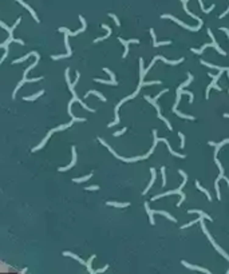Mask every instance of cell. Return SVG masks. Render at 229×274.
<instances>
[{
	"label": "cell",
	"instance_id": "20",
	"mask_svg": "<svg viewBox=\"0 0 229 274\" xmlns=\"http://www.w3.org/2000/svg\"><path fill=\"white\" fill-rule=\"evenodd\" d=\"M153 213H157V214H161V215H165L166 218H169L171 222H176V218L174 217H171V215L169 214V213H166V211H162V210H158V211H153Z\"/></svg>",
	"mask_w": 229,
	"mask_h": 274
},
{
	"label": "cell",
	"instance_id": "24",
	"mask_svg": "<svg viewBox=\"0 0 229 274\" xmlns=\"http://www.w3.org/2000/svg\"><path fill=\"white\" fill-rule=\"evenodd\" d=\"M97 83H102V84H113V86H115V84H118L117 83V80H110V82H107V80H103V79H94Z\"/></svg>",
	"mask_w": 229,
	"mask_h": 274
},
{
	"label": "cell",
	"instance_id": "38",
	"mask_svg": "<svg viewBox=\"0 0 229 274\" xmlns=\"http://www.w3.org/2000/svg\"><path fill=\"white\" fill-rule=\"evenodd\" d=\"M165 92H167V90H164V91H161V92H160V94H158V95H157L156 98H154V99H153V100H154V102H157V99H158V98H161V95H164V94H165Z\"/></svg>",
	"mask_w": 229,
	"mask_h": 274
},
{
	"label": "cell",
	"instance_id": "37",
	"mask_svg": "<svg viewBox=\"0 0 229 274\" xmlns=\"http://www.w3.org/2000/svg\"><path fill=\"white\" fill-rule=\"evenodd\" d=\"M125 131H126V128H122V130L117 131V133H114V137H119V135H122V134H125Z\"/></svg>",
	"mask_w": 229,
	"mask_h": 274
},
{
	"label": "cell",
	"instance_id": "34",
	"mask_svg": "<svg viewBox=\"0 0 229 274\" xmlns=\"http://www.w3.org/2000/svg\"><path fill=\"white\" fill-rule=\"evenodd\" d=\"M178 137L181 138V148H184V146H185V137H184V134L178 133Z\"/></svg>",
	"mask_w": 229,
	"mask_h": 274
},
{
	"label": "cell",
	"instance_id": "18",
	"mask_svg": "<svg viewBox=\"0 0 229 274\" xmlns=\"http://www.w3.org/2000/svg\"><path fill=\"white\" fill-rule=\"evenodd\" d=\"M91 94H94V95H97V96H98L100 100H102V102H105V100H106V99H105V96H102V95H100V94L98 92V91H94V90L89 91V92H86V94H85V98H87L89 95H91Z\"/></svg>",
	"mask_w": 229,
	"mask_h": 274
},
{
	"label": "cell",
	"instance_id": "13",
	"mask_svg": "<svg viewBox=\"0 0 229 274\" xmlns=\"http://www.w3.org/2000/svg\"><path fill=\"white\" fill-rule=\"evenodd\" d=\"M51 134H52V131H50V133L47 134V137H46V138H44V139H43L42 142H40V144H39V146H36V147H33V148H32V151H33V153H35V151H38V150H40V148H43V146H44V144L47 143V140L50 139Z\"/></svg>",
	"mask_w": 229,
	"mask_h": 274
},
{
	"label": "cell",
	"instance_id": "6",
	"mask_svg": "<svg viewBox=\"0 0 229 274\" xmlns=\"http://www.w3.org/2000/svg\"><path fill=\"white\" fill-rule=\"evenodd\" d=\"M118 40H119V42H121V43H122V44L125 46V52H123V56H122V57H123V59H125V57H126V56H127V54H129V44H130V43H139V40H138V39H131V40H123L122 38H118Z\"/></svg>",
	"mask_w": 229,
	"mask_h": 274
},
{
	"label": "cell",
	"instance_id": "28",
	"mask_svg": "<svg viewBox=\"0 0 229 274\" xmlns=\"http://www.w3.org/2000/svg\"><path fill=\"white\" fill-rule=\"evenodd\" d=\"M170 43H171V40H166V42H154V43H153V46H154V47L167 46V44H170Z\"/></svg>",
	"mask_w": 229,
	"mask_h": 274
},
{
	"label": "cell",
	"instance_id": "11",
	"mask_svg": "<svg viewBox=\"0 0 229 274\" xmlns=\"http://www.w3.org/2000/svg\"><path fill=\"white\" fill-rule=\"evenodd\" d=\"M16 2H18V3H20V4H22L23 7H24L26 9H28V11H30V13H31V15H32V18L35 19V22H36V23H39V19H38V16H36L35 11H33V9L31 8V7H30L28 4H27V3H24V2H23V0H16Z\"/></svg>",
	"mask_w": 229,
	"mask_h": 274
},
{
	"label": "cell",
	"instance_id": "29",
	"mask_svg": "<svg viewBox=\"0 0 229 274\" xmlns=\"http://www.w3.org/2000/svg\"><path fill=\"white\" fill-rule=\"evenodd\" d=\"M71 56L70 54H65V55H52V59L54 60H58V59H63V57H69Z\"/></svg>",
	"mask_w": 229,
	"mask_h": 274
},
{
	"label": "cell",
	"instance_id": "14",
	"mask_svg": "<svg viewBox=\"0 0 229 274\" xmlns=\"http://www.w3.org/2000/svg\"><path fill=\"white\" fill-rule=\"evenodd\" d=\"M150 171H151V181H150V183L147 185L146 190H143V192H142V194H146V192L150 190V187H151V186H153L154 181H156V170H154V168H150Z\"/></svg>",
	"mask_w": 229,
	"mask_h": 274
},
{
	"label": "cell",
	"instance_id": "39",
	"mask_svg": "<svg viewBox=\"0 0 229 274\" xmlns=\"http://www.w3.org/2000/svg\"><path fill=\"white\" fill-rule=\"evenodd\" d=\"M220 29H221V31H224L225 33H227V36H228V38H229V29H228V28H225V27H221V28H220Z\"/></svg>",
	"mask_w": 229,
	"mask_h": 274
},
{
	"label": "cell",
	"instance_id": "23",
	"mask_svg": "<svg viewBox=\"0 0 229 274\" xmlns=\"http://www.w3.org/2000/svg\"><path fill=\"white\" fill-rule=\"evenodd\" d=\"M145 207H146V211L149 214V218H150V225H154V218H153V210L149 209V203H145Z\"/></svg>",
	"mask_w": 229,
	"mask_h": 274
},
{
	"label": "cell",
	"instance_id": "16",
	"mask_svg": "<svg viewBox=\"0 0 229 274\" xmlns=\"http://www.w3.org/2000/svg\"><path fill=\"white\" fill-rule=\"evenodd\" d=\"M43 94H44V91H43V90H42V91H39V92H36V94H35V95H32V96H24V98H23V99H24V100H28V102H30V100H35V99H36V98L42 96V95H43Z\"/></svg>",
	"mask_w": 229,
	"mask_h": 274
},
{
	"label": "cell",
	"instance_id": "22",
	"mask_svg": "<svg viewBox=\"0 0 229 274\" xmlns=\"http://www.w3.org/2000/svg\"><path fill=\"white\" fill-rule=\"evenodd\" d=\"M93 177V174H89V175H86V177H82V178H75V179H72L75 183H80V182H86V181H89L90 178Z\"/></svg>",
	"mask_w": 229,
	"mask_h": 274
},
{
	"label": "cell",
	"instance_id": "40",
	"mask_svg": "<svg viewBox=\"0 0 229 274\" xmlns=\"http://www.w3.org/2000/svg\"><path fill=\"white\" fill-rule=\"evenodd\" d=\"M228 13H229V7H228V8H227V11H225L224 13H221V15H220V19H223V18H224V16H225V15H228Z\"/></svg>",
	"mask_w": 229,
	"mask_h": 274
},
{
	"label": "cell",
	"instance_id": "42",
	"mask_svg": "<svg viewBox=\"0 0 229 274\" xmlns=\"http://www.w3.org/2000/svg\"><path fill=\"white\" fill-rule=\"evenodd\" d=\"M228 79H229V72H228Z\"/></svg>",
	"mask_w": 229,
	"mask_h": 274
},
{
	"label": "cell",
	"instance_id": "10",
	"mask_svg": "<svg viewBox=\"0 0 229 274\" xmlns=\"http://www.w3.org/2000/svg\"><path fill=\"white\" fill-rule=\"evenodd\" d=\"M181 2H182V5H184V9H185V12H186V13H188V15H189V16H192V18H193V19L198 20V24H203V20H201L200 18H198L197 15H194V13H192V12L189 11V9H188V5H186V4H188V2H186V0H181Z\"/></svg>",
	"mask_w": 229,
	"mask_h": 274
},
{
	"label": "cell",
	"instance_id": "12",
	"mask_svg": "<svg viewBox=\"0 0 229 274\" xmlns=\"http://www.w3.org/2000/svg\"><path fill=\"white\" fill-rule=\"evenodd\" d=\"M182 265L184 266H186V268H189V269H193V270H198V272H204V273H206V274H212L209 270H206V269H204V268H198V266H193V265H189L188 262H185V261H182Z\"/></svg>",
	"mask_w": 229,
	"mask_h": 274
},
{
	"label": "cell",
	"instance_id": "19",
	"mask_svg": "<svg viewBox=\"0 0 229 274\" xmlns=\"http://www.w3.org/2000/svg\"><path fill=\"white\" fill-rule=\"evenodd\" d=\"M188 213H189V214H193V213H196V214H200L201 217H204V218H206V219H209V221H212V218L209 217V215L205 214V213H204V211H201V210H189Z\"/></svg>",
	"mask_w": 229,
	"mask_h": 274
},
{
	"label": "cell",
	"instance_id": "2",
	"mask_svg": "<svg viewBox=\"0 0 229 274\" xmlns=\"http://www.w3.org/2000/svg\"><path fill=\"white\" fill-rule=\"evenodd\" d=\"M139 90H141V88H139V87H138L136 92H134V94H131V95H130V96H127V98H123V99H122V100H121L119 103L117 104V106H115V120H114L113 123H110V124H109V126H107V127H113V126H115V124H118V123H119V116H118V110H119L121 104H123L125 102H127V100H130V99H133V98H136V96H137V94H138V91H139Z\"/></svg>",
	"mask_w": 229,
	"mask_h": 274
},
{
	"label": "cell",
	"instance_id": "1",
	"mask_svg": "<svg viewBox=\"0 0 229 274\" xmlns=\"http://www.w3.org/2000/svg\"><path fill=\"white\" fill-rule=\"evenodd\" d=\"M208 35H209V36H210V39H212V40H213V42H212V43H206V44H204V46H203V47H201V48H200V50H197V48H192V50H190V51H192V52H194V54H203L205 48H208V47H214V48H216V50H217V51H218V52H220V54H221V55H227V52H225V51H223V50H221V48H220V47H218V44H217V42H216V40H214L213 32H212V31H210V29H208Z\"/></svg>",
	"mask_w": 229,
	"mask_h": 274
},
{
	"label": "cell",
	"instance_id": "8",
	"mask_svg": "<svg viewBox=\"0 0 229 274\" xmlns=\"http://www.w3.org/2000/svg\"><path fill=\"white\" fill-rule=\"evenodd\" d=\"M20 20H22V18H19L18 20H16V22H15V24H13V26L11 27V28H9V27H8V26H7V24H5V23H3V22H0V27H3V28H4V29H5V31H8V33H9V36H12V32H13V29H15V28H16V27H18V24H19V23H20Z\"/></svg>",
	"mask_w": 229,
	"mask_h": 274
},
{
	"label": "cell",
	"instance_id": "36",
	"mask_svg": "<svg viewBox=\"0 0 229 274\" xmlns=\"http://www.w3.org/2000/svg\"><path fill=\"white\" fill-rule=\"evenodd\" d=\"M107 269H109V265H106L105 268H102V269H98V270H95V273H97V274H99V273H103V272H106Z\"/></svg>",
	"mask_w": 229,
	"mask_h": 274
},
{
	"label": "cell",
	"instance_id": "3",
	"mask_svg": "<svg viewBox=\"0 0 229 274\" xmlns=\"http://www.w3.org/2000/svg\"><path fill=\"white\" fill-rule=\"evenodd\" d=\"M161 19H170V20H173V22H176L177 24H180V26H182L184 28H186V29H189V31H198V29L203 27V24H198L197 27H190V26H188V24H185V23H182L181 20H178L177 18H174V16H171V15H162L161 16Z\"/></svg>",
	"mask_w": 229,
	"mask_h": 274
},
{
	"label": "cell",
	"instance_id": "25",
	"mask_svg": "<svg viewBox=\"0 0 229 274\" xmlns=\"http://www.w3.org/2000/svg\"><path fill=\"white\" fill-rule=\"evenodd\" d=\"M227 143H229V139H225V140H223V142H220V143H214V142H209V144H210V146H214V147H217V148H220L221 146H224V144H227Z\"/></svg>",
	"mask_w": 229,
	"mask_h": 274
},
{
	"label": "cell",
	"instance_id": "33",
	"mask_svg": "<svg viewBox=\"0 0 229 274\" xmlns=\"http://www.w3.org/2000/svg\"><path fill=\"white\" fill-rule=\"evenodd\" d=\"M139 67H141V75L139 78L143 79V59H139Z\"/></svg>",
	"mask_w": 229,
	"mask_h": 274
},
{
	"label": "cell",
	"instance_id": "5",
	"mask_svg": "<svg viewBox=\"0 0 229 274\" xmlns=\"http://www.w3.org/2000/svg\"><path fill=\"white\" fill-rule=\"evenodd\" d=\"M79 19H80V22H82V28L80 29H78V31H75V32H71V31H69L67 28H65V27H60L59 28V31L60 32H65V33H67V35H71V36H76L78 33H80V32H83V31H86V20L83 19V16H79Z\"/></svg>",
	"mask_w": 229,
	"mask_h": 274
},
{
	"label": "cell",
	"instance_id": "31",
	"mask_svg": "<svg viewBox=\"0 0 229 274\" xmlns=\"http://www.w3.org/2000/svg\"><path fill=\"white\" fill-rule=\"evenodd\" d=\"M203 218H204V217H203ZM200 219H201V215H200V218H198V219H196V221H192V222H189V223H186V225H184L181 229H186V227H189V226L194 225V223H196V222H200Z\"/></svg>",
	"mask_w": 229,
	"mask_h": 274
},
{
	"label": "cell",
	"instance_id": "17",
	"mask_svg": "<svg viewBox=\"0 0 229 274\" xmlns=\"http://www.w3.org/2000/svg\"><path fill=\"white\" fill-rule=\"evenodd\" d=\"M107 206H115V207H127L130 203L126 202V203H118V202H106Z\"/></svg>",
	"mask_w": 229,
	"mask_h": 274
},
{
	"label": "cell",
	"instance_id": "30",
	"mask_svg": "<svg viewBox=\"0 0 229 274\" xmlns=\"http://www.w3.org/2000/svg\"><path fill=\"white\" fill-rule=\"evenodd\" d=\"M161 174H162V186L166 185V174H165V167H161Z\"/></svg>",
	"mask_w": 229,
	"mask_h": 274
},
{
	"label": "cell",
	"instance_id": "41",
	"mask_svg": "<svg viewBox=\"0 0 229 274\" xmlns=\"http://www.w3.org/2000/svg\"><path fill=\"white\" fill-rule=\"evenodd\" d=\"M224 116H225V118H229V114H225V115H224Z\"/></svg>",
	"mask_w": 229,
	"mask_h": 274
},
{
	"label": "cell",
	"instance_id": "21",
	"mask_svg": "<svg viewBox=\"0 0 229 274\" xmlns=\"http://www.w3.org/2000/svg\"><path fill=\"white\" fill-rule=\"evenodd\" d=\"M63 255H67V257H72V258H75V259H76V261H79L80 263H83V265H86V262H85V261H83V259H80V258H79V257H78V255L72 254V253H70V251H65V253H63Z\"/></svg>",
	"mask_w": 229,
	"mask_h": 274
},
{
	"label": "cell",
	"instance_id": "4",
	"mask_svg": "<svg viewBox=\"0 0 229 274\" xmlns=\"http://www.w3.org/2000/svg\"><path fill=\"white\" fill-rule=\"evenodd\" d=\"M171 194H180V195H181V201L177 203V207H180V206L182 205L184 199H185V194H184L182 191H181V189H178V190H170V191L162 192V194H160V195H156V197L151 198V201H156V199H158V198H164V197H167V195H171Z\"/></svg>",
	"mask_w": 229,
	"mask_h": 274
},
{
	"label": "cell",
	"instance_id": "32",
	"mask_svg": "<svg viewBox=\"0 0 229 274\" xmlns=\"http://www.w3.org/2000/svg\"><path fill=\"white\" fill-rule=\"evenodd\" d=\"M109 16H110V18H113V19H114V22H115V24H117L118 27H119V26H121V22H119V19H118V18H117V16H115V15H114V13H109Z\"/></svg>",
	"mask_w": 229,
	"mask_h": 274
},
{
	"label": "cell",
	"instance_id": "7",
	"mask_svg": "<svg viewBox=\"0 0 229 274\" xmlns=\"http://www.w3.org/2000/svg\"><path fill=\"white\" fill-rule=\"evenodd\" d=\"M158 142H164V143L166 144L167 150H169V153H170L171 155H174V157H178V158H182V159H184V158H186L184 154H178V153H176V151H174L173 148H171V146L169 144V142H167V139H165V138H158Z\"/></svg>",
	"mask_w": 229,
	"mask_h": 274
},
{
	"label": "cell",
	"instance_id": "9",
	"mask_svg": "<svg viewBox=\"0 0 229 274\" xmlns=\"http://www.w3.org/2000/svg\"><path fill=\"white\" fill-rule=\"evenodd\" d=\"M75 163H76V150H75V147H72V161H71V163H70L69 166H66V167H60L59 171H67V170H70V168H71Z\"/></svg>",
	"mask_w": 229,
	"mask_h": 274
},
{
	"label": "cell",
	"instance_id": "27",
	"mask_svg": "<svg viewBox=\"0 0 229 274\" xmlns=\"http://www.w3.org/2000/svg\"><path fill=\"white\" fill-rule=\"evenodd\" d=\"M65 44H66V48H67V54H70L71 55V48H70V44H69V35L67 33H65Z\"/></svg>",
	"mask_w": 229,
	"mask_h": 274
},
{
	"label": "cell",
	"instance_id": "15",
	"mask_svg": "<svg viewBox=\"0 0 229 274\" xmlns=\"http://www.w3.org/2000/svg\"><path fill=\"white\" fill-rule=\"evenodd\" d=\"M196 187H197V189H198V190H200V191H203V192H204V194H205V195H206V197H208V199H209V201H212V197H210L209 191H208V190H206V189H204V187H203V186H201V185H200V182H198V181L196 182Z\"/></svg>",
	"mask_w": 229,
	"mask_h": 274
},
{
	"label": "cell",
	"instance_id": "26",
	"mask_svg": "<svg viewBox=\"0 0 229 274\" xmlns=\"http://www.w3.org/2000/svg\"><path fill=\"white\" fill-rule=\"evenodd\" d=\"M192 80H193V75H192V74H189V79L186 80V82H184L182 84H181L180 87H178V88L180 90H184V87H186V86H189V84L192 83Z\"/></svg>",
	"mask_w": 229,
	"mask_h": 274
},
{
	"label": "cell",
	"instance_id": "35",
	"mask_svg": "<svg viewBox=\"0 0 229 274\" xmlns=\"http://www.w3.org/2000/svg\"><path fill=\"white\" fill-rule=\"evenodd\" d=\"M85 190H89V191H97V190H99V186H90V187H86Z\"/></svg>",
	"mask_w": 229,
	"mask_h": 274
}]
</instances>
